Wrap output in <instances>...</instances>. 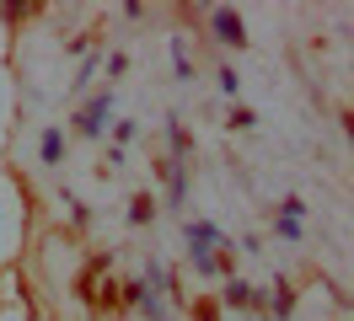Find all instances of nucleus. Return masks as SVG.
Here are the masks:
<instances>
[{
	"label": "nucleus",
	"mask_w": 354,
	"mask_h": 321,
	"mask_svg": "<svg viewBox=\"0 0 354 321\" xmlns=\"http://www.w3.org/2000/svg\"><path fill=\"white\" fill-rule=\"evenodd\" d=\"M215 38H225L231 48H236V43L247 38V32H242V17H236V11H215Z\"/></svg>",
	"instance_id": "nucleus-1"
},
{
	"label": "nucleus",
	"mask_w": 354,
	"mask_h": 321,
	"mask_svg": "<svg viewBox=\"0 0 354 321\" xmlns=\"http://www.w3.org/2000/svg\"><path fill=\"white\" fill-rule=\"evenodd\" d=\"M102 118H108V97L86 107V118H81V128H91V134H97V128H102Z\"/></svg>",
	"instance_id": "nucleus-2"
},
{
	"label": "nucleus",
	"mask_w": 354,
	"mask_h": 321,
	"mask_svg": "<svg viewBox=\"0 0 354 321\" xmlns=\"http://www.w3.org/2000/svg\"><path fill=\"white\" fill-rule=\"evenodd\" d=\"M65 155V139L59 134H44V161H59Z\"/></svg>",
	"instance_id": "nucleus-3"
},
{
	"label": "nucleus",
	"mask_w": 354,
	"mask_h": 321,
	"mask_svg": "<svg viewBox=\"0 0 354 321\" xmlns=\"http://www.w3.org/2000/svg\"><path fill=\"white\" fill-rule=\"evenodd\" d=\"M194 316H199V321H221V316H215V305H209V300H199V305H194Z\"/></svg>",
	"instance_id": "nucleus-4"
}]
</instances>
